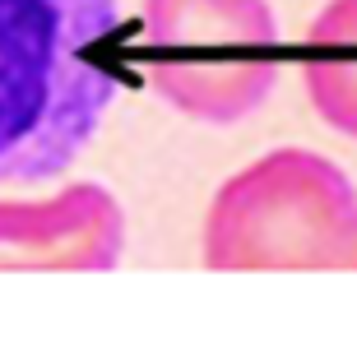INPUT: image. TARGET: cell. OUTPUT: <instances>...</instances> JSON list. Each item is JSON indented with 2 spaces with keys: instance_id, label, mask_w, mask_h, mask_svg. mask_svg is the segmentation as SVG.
I'll return each instance as SVG.
<instances>
[{
  "instance_id": "1",
  "label": "cell",
  "mask_w": 357,
  "mask_h": 343,
  "mask_svg": "<svg viewBox=\"0 0 357 343\" xmlns=\"http://www.w3.org/2000/svg\"><path fill=\"white\" fill-rule=\"evenodd\" d=\"M116 0H0V185L52 181L116 102Z\"/></svg>"
},
{
  "instance_id": "2",
  "label": "cell",
  "mask_w": 357,
  "mask_h": 343,
  "mask_svg": "<svg viewBox=\"0 0 357 343\" xmlns=\"http://www.w3.org/2000/svg\"><path fill=\"white\" fill-rule=\"evenodd\" d=\"M204 269H357V185L311 148H274L227 176L204 213Z\"/></svg>"
},
{
  "instance_id": "3",
  "label": "cell",
  "mask_w": 357,
  "mask_h": 343,
  "mask_svg": "<svg viewBox=\"0 0 357 343\" xmlns=\"http://www.w3.org/2000/svg\"><path fill=\"white\" fill-rule=\"evenodd\" d=\"M149 89L204 125H237L278 84V19L269 0H144Z\"/></svg>"
},
{
  "instance_id": "4",
  "label": "cell",
  "mask_w": 357,
  "mask_h": 343,
  "mask_svg": "<svg viewBox=\"0 0 357 343\" xmlns=\"http://www.w3.org/2000/svg\"><path fill=\"white\" fill-rule=\"evenodd\" d=\"M126 251V209L98 181L47 199H0V269L107 274Z\"/></svg>"
},
{
  "instance_id": "5",
  "label": "cell",
  "mask_w": 357,
  "mask_h": 343,
  "mask_svg": "<svg viewBox=\"0 0 357 343\" xmlns=\"http://www.w3.org/2000/svg\"><path fill=\"white\" fill-rule=\"evenodd\" d=\"M302 84L316 116L357 139V0H330L302 42Z\"/></svg>"
}]
</instances>
